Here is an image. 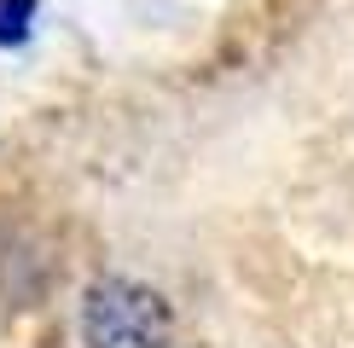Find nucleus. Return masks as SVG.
I'll list each match as a JSON object with an SVG mask.
<instances>
[{"label":"nucleus","instance_id":"nucleus-1","mask_svg":"<svg viewBox=\"0 0 354 348\" xmlns=\"http://www.w3.org/2000/svg\"><path fill=\"white\" fill-rule=\"evenodd\" d=\"M169 302L134 279H99L82 302L87 348H169Z\"/></svg>","mask_w":354,"mask_h":348},{"label":"nucleus","instance_id":"nucleus-2","mask_svg":"<svg viewBox=\"0 0 354 348\" xmlns=\"http://www.w3.org/2000/svg\"><path fill=\"white\" fill-rule=\"evenodd\" d=\"M41 0H0V47H24L35 35Z\"/></svg>","mask_w":354,"mask_h":348}]
</instances>
